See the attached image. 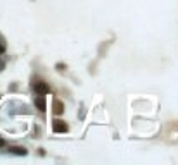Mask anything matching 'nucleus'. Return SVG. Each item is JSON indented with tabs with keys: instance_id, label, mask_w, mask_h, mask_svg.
<instances>
[{
	"instance_id": "nucleus-1",
	"label": "nucleus",
	"mask_w": 178,
	"mask_h": 165,
	"mask_svg": "<svg viewBox=\"0 0 178 165\" xmlns=\"http://www.w3.org/2000/svg\"><path fill=\"white\" fill-rule=\"evenodd\" d=\"M52 131H54V132H57V134H64V132H67V124L64 122V120L56 119L52 122Z\"/></svg>"
},
{
	"instance_id": "nucleus-2",
	"label": "nucleus",
	"mask_w": 178,
	"mask_h": 165,
	"mask_svg": "<svg viewBox=\"0 0 178 165\" xmlns=\"http://www.w3.org/2000/svg\"><path fill=\"white\" fill-rule=\"evenodd\" d=\"M33 89L36 91V95H43V96L49 93V86H47V82H43V81H35L33 82Z\"/></svg>"
},
{
	"instance_id": "nucleus-3",
	"label": "nucleus",
	"mask_w": 178,
	"mask_h": 165,
	"mask_svg": "<svg viewBox=\"0 0 178 165\" xmlns=\"http://www.w3.org/2000/svg\"><path fill=\"white\" fill-rule=\"evenodd\" d=\"M35 107L40 110V112H45L47 103H45V98H43V95H38V96L35 98Z\"/></svg>"
},
{
	"instance_id": "nucleus-4",
	"label": "nucleus",
	"mask_w": 178,
	"mask_h": 165,
	"mask_svg": "<svg viewBox=\"0 0 178 165\" xmlns=\"http://www.w3.org/2000/svg\"><path fill=\"white\" fill-rule=\"evenodd\" d=\"M62 112H64V105L56 100V102H54V113H56V115H61Z\"/></svg>"
},
{
	"instance_id": "nucleus-5",
	"label": "nucleus",
	"mask_w": 178,
	"mask_h": 165,
	"mask_svg": "<svg viewBox=\"0 0 178 165\" xmlns=\"http://www.w3.org/2000/svg\"><path fill=\"white\" fill-rule=\"evenodd\" d=\"M9 151L14 153V155H26V150H24V148H21V146H11V148H9Z\"/></svg>"
},
{
	"instance_id": "nucleus-6",
	"label": "nucleus",
	"mask_w": 178,
	"mask_h": 165,
	"mask_svg": "<svg viewBox=\"0 0 178 165\" xmlns=\"http://www.w3.org/2000/svg\"><path fill=\"white\" fill-rule=\"evenodd\" d=\"M5 52V45H4V41L0 40V53H4Z\"/></svg>"
},
{
	"instance_id": "nucleus-7",
	"label": "nucleus",
	"mask_w": 178,
	"mask_h": 165,
	"mask_svg": "<svg viewBox=\"0 0 178 165\" xmlns=\"http://www.w3.org/2000/svg\"><path fill=\"white\" fill-rule=\"evenodd\" d=\"M2 146H5V141L2 139V138H0V148H2Z\"/></svg>"
},
{
	"instance_id": "nucleus-8",
	"label": "nucleus",
	"mask_w": 178,
	"mask_h": 165,
	"mask_svg": "<svg viewBox=\"0 0 178 165\" xmlns=\"http://www.w3.org/2000/svg\"><path fill=\"white\" fill-rule=\"evenodd\" d=\"M2 67H4V62H2V60H0V69H2Z\"/></svg>"
}]
</instances>
